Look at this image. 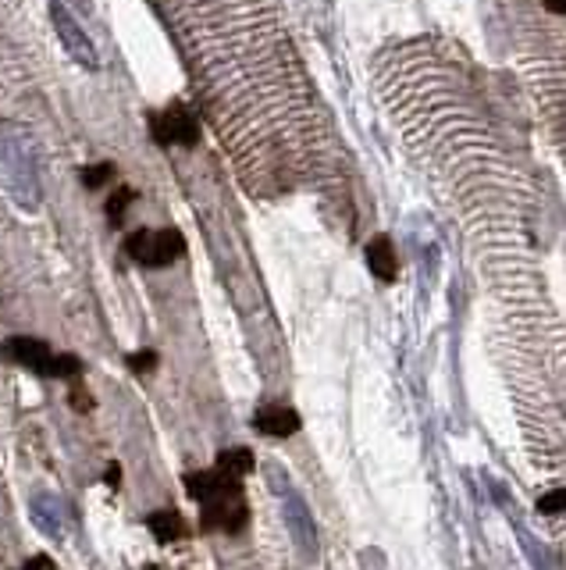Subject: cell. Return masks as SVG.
I'll use <instances>...</instances> for the list:
<instances>
[{"label":"cell","instance_id":"6da1fadb","mask_svg":"<svg viewBox=\"0 0 566 570\" xmlns=\"http://www.w3.org/2000/svg\"><path fill=\"white\" fill-rule=\"evenodd\" d=\"M185 492L200 503V527L204 532L242 535L250 524L246 507V478L228 474L225 467H207L185 474Z\"/></svg>","mask_w":566,"mask_h":570},{"label":"cell","instance_id":"7a4b0ae2","mask_svg":"<svg viewBox=\"0 0 566 570\" xmlns=\"http://www.w3.org/2000/svg\"><path fill=\"white\" fill-rule=\"evenodd\" d=\"M0 186L19 200V207H39L44 200V179L29 132L15 121H0Z\"/></svg>","mask_w":566,"mask_h":570},{"label":"cell","instance_id":"3957f363","mask_svg":"<svg viewBox=\"0 0 566 570\" xmlns=\"http://www.w3.org/2000/svg\"><path fill=\"white\" fill-rule=\"evenodd\" d=\"M0 357H4L8 364H19V368L33 371V375H44V378H75V375H83V360H79L75 353H53L50 343H44V339H33V335L4 339Z\"/></svg>","mask_w":566,"mask_h":570},{"label":"cell","instance_id":"277c9868","mask_svg":"<svg viewBox=\"0 0 566 570\" xmlns=\"http://www.w3.org/2000/svg\"><path fill=\"white\" fill-rule=\"evenodd\" d=\"M125 253L143 268H171L185 253V239L174 228H160V233L140 228V233H132L125 239Z\"/></svg>","mask_w":566,"mask_h":570},{"label":"cell","instance_id":"5b68a950","mask_svg":"<svg viewBox=\"0 0 566 570\" xmlns=\"http://www.w3.org/2000/svg\"><path fill=\"white\" fill-rule=\"evenodd\" d=\"M50 22H53V33L61 36L64 50L72 54L75 64H83L86 72H97L100 68V54H97V44L89 39V33L83 29V22H79L69 4H61V0H53L50 4Z\"/></svg>","mask_w":566,"mask_h":570},{"label":"cell","instance_id":"8992f818","mask_svg":"<svg viewBox=\"0 0 566 570\" xmlns=\"http://www.w3.org/2000/svg\"><path fill=\"white\" fill-rule=\"evenodd\" d=\"M154 140L160 146H193L200 140V121L185 104H171L154 118Z\"/></svg>","mask_w":566,"mask_h":570},{"label":"cell","instance_id":"52a82bcc","mask_svg":"<svg viewBox=\"0 0 566 570\" xmlns=\"http://www.w3.org/2000/svg\"><path fill=\"white\" fill-rule=\"evenodd\" d=\"M253 428L267 439H292L296 431L303 428V417L292 411V406H261L253 414Z\"/></svg>","mask_w":566,"mask_h":570},{"label":"cell","instance_id":"ba28073f","mask_svg":"<svg viewBox=\"0 0 566 570\" xmlns=\"http://www.w3.org/2000/svg\"><path fill=\"white\" fill-rule=\"evenodd\" d=\"M368 268H371V275H377L382 282H393L396 278V250H393V239L388 236H374L368 242Z\"/></svg>","mask_w":566,"mask_h":570},{"label":"cell","instance_id":"9c48e42d","mask_svg":"<svg viewBox=\"0 0 566 570\" xmlns=\"http://www.w3.org/2000/svg\"><path fill=\"white\" fill-rule=\"evenodd\" d=\"M146 527H150L160 546H168V542H179V538L189 535L182 513H179V510H168V507H165V510H154L150 518H146Z\"/></svg>","mask_w":566,"mask_h":570},{"label":"cell","instance_id":"30bf717a","mask_svg":"<svg viewBox=\"0 0 566 570\" xmlns=\"http://www.w3.org/2000/svg\"><path fill=\"white\" fill-rule=\"evenodd\" d=\"M286 513H289V524H292V535H296V542H300V546H303L310 556H314V553H317V532H314V521H310L306 507H303L296 496H289Z\"/></svg>","mask_w":566,"mask_h":570},{"label":"cell","instance_id":"8fae6325","mask_svg":"<svg viewBox=\"0 0 566 570\" xmlns=\"http://www.w3.org/2000/svg\"><path fill=\"white\" fill-rule=\"evenodd\" d=\"M218 467H225L228 474H239V478H246V474L253 471V464H257V456H253V450H246V446H232V450L218 453V460H214Z\"/></svg>","mask_w":566,"mask_h":570},{"label":"cell","instance_id":"7c38bea8","mask_svg":"<svg viewBox=\"0 0 566 570\" xmlns=\"http://www.w3.org/2000/svg\"><path fill=\"white\" fill-rule=\"evenodd\" d=\"M132 200H136V189H132V186H121L118 193L107 200V218H111V225H121V214L129 211Z\"/></svg>","mask_w":566,"mask_h":570},{"label":"cell","instance_id":"4fadbf2b","mask_svg":"<svg viewBox=\"0 0 566 570\" xmlns=\"http://www.w3.org/2000/svg\"><path fill=\"white\" fill-rule=\"evenodd\" d=\"M538 513H545V518H552V513H566V488L538 496Z\"/></svg>","mask_w":566,"mask_h":570},{"label":"cell","instance_id":"5bb4252c","mask_svg":"<svg viewBox=\"0 0 566 570\" xmlns=\"http://www.w3.org/2000/svg\"><path fill=\"white\" fill-rule=\"evenodd\" d=\"M125 364H129V368L136 371V375H146V371H154V368H157V353H154V349H140V353H129V357H125Z\"/></svg>","mask_w":566,"mask_h":570},{"label":"cell","instance_id":"9a60e30c","mask_svg":"<svg viewBox=\"0 0 566 570\" xmlns=\"http://www.w3.org/2000/svg\"><path fill=\"white\" fill-rule=\"evenodd\" d=\"M111 175H115V165H93V168L83 171V182L89 189H100L104 182H111Z\"/></svg>","mask_w":566,"mask_h":570},{"label":"cell","instance_id":"2e32d148","mask_svg":"<svg viewBox=\"0 0 566 570\" xmlns=\"http://www.w3.org/2000/svg\"><path fill=\"white\" fill-rule=\"evenodd\" d=\"M69 403H72V411H79V414H89L93 411V396H89V392H83V389H75L72 396H69Z\"/></svg>","mask_w":566,"mask_h":570},{"label":"cell","instance_id":"e0dca14e","mask_svg":"<svg viewBox=\"0 0 566 570\" xmlns=\"http://www.w3.org/2000/svg\"><path fill=\"white\" fill-rule=\"evenodd\" d=\"M22 570H53V560H50V556H33V560L25 563Z\"/></svg>","mask_w":566,"mask_h":570},{"label":"cell","instance_id":"ac0fdd59","mask_svg":"<svg viewBox=\"0 0 566 570\" xmlns=\"http://www.w3.org/2000/svg\"><path fill=\"white\" fill-rule=\"evenodd\" d=\"M552 11H566V0H545Z\"/></svg>","mask_w":566,"mask_h":570}]
</instances>
